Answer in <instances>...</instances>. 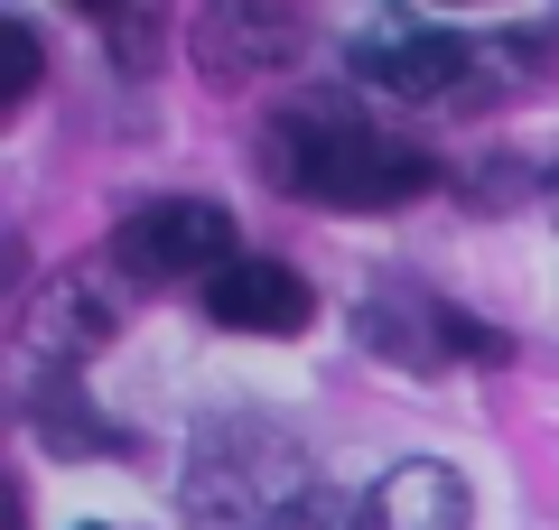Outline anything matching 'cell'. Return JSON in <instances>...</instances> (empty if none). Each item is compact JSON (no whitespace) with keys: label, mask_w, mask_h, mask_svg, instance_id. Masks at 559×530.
I'll list each match as a JSON object with an SVG mask.
<instances>
[{"label":"cell","mask_w":559,"mask_h":530,"mask_svg":"<svg viewBox=\"0 0 559 530\" xmlns=\"http://www.w3.org/2000/svg\"><path fill=\"white\" fill-rule=\"evenodd\" d=\"M261 177L280 196H308V205H336V215H364V205H411L439 186V158L419 140L364 121L355 103L336 94H308V103H280L271 131H261Z\"/></svg>","instance_id":"cell-1"},{"label":"cell","mask_w":559,"mask_h":530,"mask_svg":"<svg viewBox=\"0 0 559 530\" xmlns=\"http://www.w3.org/2000/svg\"><path fill=\"white\" fill-rule=\"evenodd\" d=\"M318 511V466L280 419L242 410L215 419L187 456V521L197 530H308Z\"/></svg>","instance_id":"cell-2"},{"label":"cell","mask_w":559,"mask_h":530,"mask_svg":"<svg viewBox=\"0 0 559 530\" xmlns=\"http://www.w3.org/2000/svg\"><path fill=\"white\" fill-rule=\"evenodd\" d=\"M28 84H38V28H28V20H0V112H20Z\"/></svg>","instance_id":"cell-10"},{"label":"cell","mask_w":559,"mask_h":530,"mask_svg":"<svg viewBox=\"0 0 559 530\" xmlns=\"http://www.w3.org/2000/svg\"><path fill=\"white\" fill-rule=\"evenodd\" d=\"M94 28H103V38H112V57L121 65H131V75H140V65H159V10H94Z\"/></svg>","instance_id":"cell-9"},{"label":"cell","mask_w":559,"mask_h":530,"mask_svg":"<svg viewBox=\"0 0 559 530\" xmlns=\"http://www.w3.org/2000/svg\"><path fill=\"white\" fill-rule=\"evenodd\" d=\"M466 57H476V47H466L457 28L411 20V10H392V20H373L355 38V75L373 84V94H392V103H439L448 84L466 75Z\"/></svg>","instance_id":"cell-4"},{"label":"cell","mask_w":559,"mask_h":530,"mask_svg":"<svg viewBox=\"0 0 559 530\" xmlns=\"http://www.w3.org/2000/svg\"><path fill=\"white\" fill-rule=\"evenodd\" d=\"M299 47H308V20L299 10H205L197 20V75L205 84H261V75H289L299 65Z\"/></svg>","instance_id":"cell-5"},{"label":"cell","mask_w":559,"mask_h":530,"mask_svg":"<svg viewBox=\"0 0 559 530\" xmlns=\"http://www.w3.org/2000/svg\"><path fill=\"white\" fill-rule=\"evenodd\" d=\"M205 316L242 335H299L318 316V289H308L289 261H234V270L205 279Z\"/></svg>","instance_id":"cell-6"},{"label":"cell","mask_w":559,"mask_h":530,"mask_svg":"<svg viewBox=\"0 0 559 530\" xmlns=\"http://www.w3.org/2000/svg\"><path fill=\"white\" fill-rule=\"evenodd\" d=\"M103 326H112V298H103L94 279H84V289H75V279H57V289H47V308L28 316V345H38V353H75V363H84Z\"/></svg>","instance_id":"cell-8"},{"label":"cell","mask_w":559,"mask_h":530,"mask_svg":"<svg viewBox=\"0 0 559 530\" xmlns=\"http://www.w3.org/2000/svg\"><path fill=\"white\" fill-rule=\"evenodd\" d=\"M234 215L215 196H150L140 215L112 224L103 242V270H121L131 289H168V279H215L234 270Z\"/></svg>","instance_id":"cell-3"},{"label":"cell","mask_w":559,"mask_h":530,"mask_svg":"<svg viewBox=\"0 0 559 530\" xmlns=\"http://www.w3.org/2000/svg\"><path fill=\"white\" fill-rule=\"evenodd\" d=\"M355 530H466V484L448 466H429V456H411V466H392L373 484Z\"/></svg>","instance_id":"cell-7"}]
</instances>
